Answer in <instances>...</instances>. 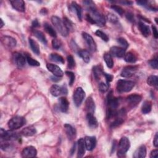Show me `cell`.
<instances>
[{
  "label": "cell",
  "mask_w": 158,
  "mask_h": 158,
  "mask_svg": "<svg viewBox=\"0 0 158 158\" xmlns=\"http://www.w3.org/2000/svg\"><path fill=\"white\" fill-rule=\"evenodd\" d=\"M2 42L6 47L10 48L15 47L17 44V41L15 38L7 35L2 37Z\"/></svg>",
  "instance_id": "cell-20"
},
{
  "label": "cell",
  "mask_w": 158,
  "mask_h": 158,
  "mask_svg": "<svg viewBox=\"0 0 158 158\" xmlns=\"http://www.w3.org/2000/svg\"><path fill=\"white\" fill-rule=\"evenodd\" d=\"M62 46V43L58 39L54 38L52 40V47L55 50H59Z\"/></svg>",
  "instance_id": "cell-46"
},
{
  "label": "cell",
  "mask_w": 158,
  "mask_h": 158,
  "mask_svg": "<svg viewBox=\"0 0 158 158\" xmlns=\"http://www.w3.org/2000/svg\"><path fill=\"white\" fill-rule=\"evenodd\" d=\"M76 148H77V144L75 143V144L73 145V146H72V148H71V155H72V154L75 153V149H76Z\"/></svg>",
  "instance_id": "cell-57"
},
{
  "label": "cell",
  "mask_w": 158,
  "mask_h": 158,
  "mask_svg": "<svg viewBox=\"0 0 158 158\" xmlns=\"http://www.w3.org/2000/svg\"><path fill=\"white\" fill-rule=\"evenodd\" d=\"M146 156V148L145 145L140 146L135 151L133 157L135 158H144Z\"/></svg>",
  "instance_id": "cell-27"
},
{
  "label": "cell",
  "mask_w": 158,
  "mask_h": 158,
  "mask_svg": "<svg viewBox=\"0 0 158 158\" xmlns=\"http://www.w3.org/2000/svg\"><path fill=\"white\" fill-rule=\"evenodd\" d=\"M120 3L125 5H130L133 3L132 2H128V1H123V2H121Z\"/></svg>",
  "instance_id": "cell-58"
},
{
  "label": "cell",
  "mask_w": 158,
  "mask_h": 158,
  "mask_svg": "<svg viewBox=\"0 0 158 158\" xmlns=\"http://www.w3.org/2000/svg\"><path fill=\"white\" fill-rule=\"evenodd\" d=\"M12 58L15 64L19 67V68H23V67L26 65V63L27 61L26 55H23L21 53L16 52L13 53Z\"/></svg>",
  "instance_id": "cell-10"
},
{
  "label": "cell",
  "mask_w": 158,
  "mask_h": 158,
  "mask_svg": "<svg viewBox=\"0 0 158 158\" xmlns=\"http://www.w3.org/2000/svg\"><path fill=\"white\" fill-rule=\"evenodd\" d=\"M26 124V119L22 116H16L10 119L8 123V127L11 130H17L23 127Z\"/></svg>",
  "instance_id": "cell-5"
},
{
  "label": "cell",
  "mask_w": 158,
  "mask_h": 158,
  "mask_svg": "<svg viewBox=\"0 0 158 158\" xmlns=\"http://www.w3.org/2000/svg\"><path fill=\"white\" fill-rule=\"evenodd\" d=\"M142 97L137 94H133L127 97L126 100L127 103L131 107L136 106L141 101H142Z\"/></svg>",
  "instance_id": "cell-17"
},
{
  "label": "cell",
  "mask_w": 158,
  "mask_h": 158,
  "mask_svg": "<svg viewBox=\"0 0 158 158\" xmlns=\"http://www.w3.org/2000/svg\"><path fill=\"white\" fill-rule=\"evenodd\" d=\"M84 140L86 149L88 151H92L95 149L97 145V139L95 137L88 136L86 137Z\"/></svg>",
  "instance_id": "cell-15"
},
{
  "label": "cell",
  "mask_w": 158,
  "mask_h": 158,
  "mask_svg": "<svg viewBox=\"0 0 158 158\" xmlns=\"http://www.w3.org/2000/svg\"><path fill=\"white\" fill-rule=\"evenodd\" d=\"M67 64H68V67L69 69H74L75 67V61L72 56L69 55L67 57Z\"/></svg>",
  "instance_id": "cell-41"
},
{
  "label": "cell",
  "mask_w": 158,
  "mask_h": 158,
  "mask_svg": "<svg viewBox=\"0 0 158 158\" xmlns=\"http://www.w3.org/2000/svg\"><path fill=\"white\" fill-rule=\"evenodd\" d=\"M26 57L27 61L28 64L30 65H31V66H36V67H38V66L40 65V63L38 61H37V60L33 59L30 55L26 54Z\"/></svg>",
  "instance_id": "cell-39"
},
{
  "label": "cell",
  "mask_w": 158,
  "mask_h": 158,
  "mask_svg": "<svg viewBox=\"0 0 158 158\" xmlns=\"http://www.w3.org/2000/svg\"><path fill=\"white\" fill-rule=\"evenodd\" d=\"M71 7H72V9L75 11L77 16V17L78 19L80 20H82V8L81 7L75 2H72V4H71Z\"/></svg>",
  "instance_id": "cell-33"
},
{
  "label": "cell",
  "mask_w": 158,
  "mask_h": 158,
  "mask_svg": "<svg viewBox=\"0 0 158 158\" xmlns=\"http://www.w3.org/2000/svg\"><path fill=\"white\" fill-rule=\"evenodd\" d=\"M118 106L119 100L112 95V91H111L107 96L106 116L108 119L118 117V111L117 109Z\"/></svg>",
  "instance_id": "cell-1"
},
{
  "label": "cell",
  "mask_w": 158,
  "mask_h": 158,
  "mask_svg": "<svg viewBox=\"0 0 158 158\" xmlns=\"http://www.w3.org/2000/svg\"><path fill=\"white\" fill-rule=\"evenodd\" d=\"M139 29L144 37H147L149 36V35L151 33V30H150L149 27L148 26L146 25L144 22H143L142 21L139 22Z\"/></svg>",
  "instance_id": "cell-26"
},
{
  "label": "cell",
  "mask_w": 158,
  "mask_h": 158,
  "mask_svg": "<svg viewBox=\"0 0 158 158\" xmlns=\"http://www.w3.org/2000/svg\"><path fill=\"white\" fill-rule=\"evenodd\" d=\"M0 138L1 141H11L19 139V136L16 133H14L12 131H7L3 128L0 130Z\"/></svg>",
  "instance_id": "cell-7"
},
{
  "label": "cell",
  "mask_w": 158,
  "mask_h": 158,
  "mask_svg": "<svg viewBox=\"0 0 158 158\" xmlns=\"http://www.w3.org/2000/svg\"><path fill=\"white\" fill-rule=\"evenodd\" d=\"M124 60L128 63H135L137 61V58L132 52L126 53L124 56Z\"/></svg>",
  "instance_id": "cell-35"
},
{
  "label": "cell",
  "mask_w": 158,
  "mask_h": 158,
  "mask_svg": "<svg viewBox=\"0 0 158 158\" xmlns=\"http://www.w3.org/2000/svg\"><path fill=\"white\" fill-rule=\"evenodd\" d=\"M152 30H153V36H154V38L157 39V38H158V32H157V28H156L154 26H152Z\"/></svg>",
  "instance_id": "cell-54"
},
{
  "label": "cell",
  "mask_w": 158,
  "mask_h": 158,
  "mask_svg": "<svg viewBox=\"0 0 158 158\" xmlns=\"http://www.w3.org/2000/svg\"><path fill=\"white\" fill-rule=\"evenodd\" d=\"M77 145H78L77 157L81 158V157H82L84 156V154L85 153V149H86L84 139H83V138L80 139L78 140Z\"/></svg>",
  "instance_id": "cell-23"
},
{
  "label": "cell",
  "mask_w": 158,
  "mask_h": 158,
  "mask_svg": "<svg viewBox=\"0 0 158 158\" xmlns=\"http://www.w3.org/2000/svg\"><path fill=\"white\" fill-rule=\"evenodd\" d=\"M149 65L152 67L154 69H157L158 67V61H157V58H156L154 59H153L150 61H148Z\"/></svg>",
  "instance_id": "cell-50"
},
{
  "label": "cell",
  "mask_w": 158,
  "mask_h": 158,
  "mask_svg": "<svg viewBox=\"0 0 158 158\" xmlns=\"http://www.w3.org/2000/svg\"><path fill=\"white\" fill-rule=\"evenodd\" d=\"M103 75H104L105 77V79H106V83L107 84H109V83L112 80V79H113V78H114L113 75H112L109 74H106V73H105L104 72L103 73Z\"/></svg>",
  "instance_id": "cell-51"
},
{
  "label": "cell",
  "mask_w": 158,
  "mask_h": 158,
  "mask_svg": "<svg viewBox=\"0 0 158 158\" xmlns=\"http://www.w3.org/2000/svg\"><path fill=\"white\" fill-rule=\"evenodd\" d=\"M50 58L51 61L58 62V63H60V64H64V62H65L63 57L56 53L51 54L50 56Z\"/></svg>",
  "instance_id": "cell-38"
},
{
  "label": "cell",
  "mask_w": 158,
  "mask_h": 158,
  "mask_svg": "<svg viewBox=\"0 0 158 158\" xmlns=\"http://www.w3.org/2000/svg\"><path fill=\"white\" fill-rule=\"evenodd\" d=\"M21 135L25 137H32L37 133V130L35 127L32 125L28 126L24 128L20 132Z\"/></svg>",
  "instance_id": "cell-24"
},
{
  "label": "cell",
  "mask_w": 158,
  "mask_h": 158,
  "mask_svg": "<svg viewBox=\"0 0 158 158\" xmlns=\"http://www.w3.org/2000/svg\"><path fill=\"white\" fill-rule=\"evenodd\" d=\"M157 155H158V150L154 149L153 151H152L150 153V157L151 158H157Z\"/></svg>",
  "instance_id": "cell-53"
},
{
  "label": "cell",
  "mask_w": 158,
  "mask_h": 158,
  "mask_svg": "<svg viewBox=\"0 0 158 158\" xmlns=\"http://www.w3.org/2000/svg\"><path fill=\"white\" fill-rule=\"evenodd\" d=\"M0 21H1V26H0V28H2V27L4 26L5 24H4V22H3V19H0Z\"/></svg>",
  "instance_id": "cell-59"
},
{
  "label": "cell",
  "mask_w": 158,
  "mask_h": 158,
  "mask_svg": "<svg viewBox=\"0 0 158 158\" xmlns=\"http://www.w3.org/2000/svg\"><path fill=\"white\" fill-rule=\"evenodd\" d=\"M21 154L22 157H34L37 154V151L33 146H27L22 150Z\"/></svg>",
  "instance_id": "cell-16"
},
{
  "label": "cell",
  "mask_w": 158,
  "mask_h": 158,
  "mask_svg": "<svg viewBox=\"0 0 158 158\" xmlns=\"http://www.w3.org/2000/svg\"><path fill=\"white\" fill-rule=\"evenodd\" d=\"M124 120L122 118H116V119L111 124L110 127L112 128L118 127V126H119L121 124H122L124 123Z\"/></svg>",
  "instance_id": "cell-40"
},
{
  "label": "cell",
  "mask_w": 158,
  "mask_h": 158,
  "mask_svg": "<svg viewBox=\"0 0 158 158\" xmlns=\"http://www.w3.org/2000/svg\"><path fill=\"white\" fill-rule=\"evenodd\" d=\"M109 88V85L107 83L101 82L99 85V90L101 93H106Z\"/></svg>",
  "instance_id": "cell-45"
},
{
  "label": "cell",
  "mask_w": 158,
  "mask_h": 158,
  "mask_svg": "<svg viewBox=\"0 0 158 158\" xmlns=\"http://www.w3.org/2000/svg\"><path fill=\"white\" fill-rule=\"evenodd\" d=\"M10 3L15 10L20 12H25V2L23 0H12V1H10Z\"/></svg>",
  "instance_id": "cell-14"
},
{
  "label": "cell",
  "mask_w": 158,
  "mask_h": 158,
  "mask_svg": "<svg viewBox=\"0 0 158 158\" xmlns=\"http://www.w3.org/2000/svg\"><path fill=\"white\" fill-rule=\"evenodd\" d=\"M126 50L118 47H112L110 49V54L111 56H113L119 58H124Z\"/></svg>",
  "instance_id": "cell-18"
},
{
  "label": "cell",
  "mask_w": 158,
  "mask_h": 158,
  "mask_svg": "<svg viewBox=\"0 0 158 158\" xmlns=\"http://www.w3.org/2000/svg\"><path fill=\"white\" fill-rule=\"evenodd\" d=\"M64 128L68 139L70 140H74L76 137V133H77L75 128L73 127L71 125L68 124H65L64 125Z\"/></svg>",
  "instance_id": "cell-19"
},
{
  "label": "cell",
  "mask_w": 158,
  "mask_h": 158,
  "mask_svg": "<svg viewBox=\"0 0 158 158\" xmlns=\"http://www.w3.org/2000/svg\"><path fill=\"white\" fill-rule=\"evenodd\" d=\"M111 8L112 9H113L114 11H116L121 16H122L124 14V11L121 6H117V5H112L111 6Z\"/></svg>",
  "instance_id": "cell-48"
},
{
  "label": "cell",
  "mask_w": 158,
  "mask_h": 158,
  "mask_svg": "<svg viewBox=\"0 0 158 158\" xmlns=\"http://www.w3.org/2000/svg\"><path fill=\"white\" fill-rule=\"evenodd\" d=\"M51 20L52 24L54 26L55 29L59 32V33H61L62 36L65 37L68 35L69 32L66 28L64 23V21L62 19H61L58 16H53L51 17Z\"/></svg>",
  "instance_id": "cell-3"
},
{
  "label": "cell",
  "mask_w": 158,
  "mask_h": 158,
  "mask_svg": "<svg viewBox=\"0 0 158 158\" xmlns=\"http://www.w3.org/2000/svg\"><path fill=\"white\" fill-rule=\"evenodd\" d=\"M153 145L156 148L158 147V134H157V133H156L155 136H154V139L153 140Z\"/></svg>",
  "instance_id": "cell-55"
},
{
  "label": "cell",
  "mask_w": 158,
  "mask_h": 158,
  "mask_svg": "<svg viewBox=\"0 0 158 158\" xmlns=\"http://www.w3.org/2000/svg\"><path fill=\"white\" fill-rule=\"evenodd\" d=\"M29 42L30 48L32 50V51L37 55H39L40 53V47L38 43L33 39L30 38L29 39Z\"/></svg>",
  "instance_id": "cell-28"
},
{
  "label": "cell",
  "mask_w": 158,
  "mask_h": 158,
  "mask_svg": "<svg viewBox=\"0 0 158 158\" xmlns=\"http://www.w3.org/2000/svg\"><path fill=\"white\" fill-rule=\"evenodd\" d=\"M63 21H64V23L66 28L67 29V30H69V32L73 31L74 28H73V24L72 23V22L66 17L64 18Z\"/></svg>",
  "instance_id": "cell-42"
},
{
  "label": "cell",
  "mask_w": 158,
  "mask_h": 158,
  "mask_svg": "<svg viewBox=\"0 0 158 158\" xmlns=\"http://www.w3.org/2000/svg\"><path fill=\"white\" fill-rule=\"evenodd\" d=\"M79 56L83 60V61L86 63H88L90 61V55L88 51L82 50H79L78 52Z\"/></svg>",
  "instance_id": "cell-32"
},
{
  "label": "cell",
  "mask_w": 158,
  "mask_h": 158,
  "mask_svg": "<svg viewBox=\"0 0 158 158\" xmlns=\"http://www.w3.org/2000/svg\"><path fill=\"white\" fill-rule=\"evenodd\" d=\"M152 104L149 101H145L142 106V112L143 114H146L151 111Z\"/></svg>",
  "instance_id": "cell-31"
},
{
  "label": "cell",
  "mask_w": 158,
  "mask_h": 158,
  "mask_svg": "<svg viewBox=\"0 0 158 158\" xmlns=\"http://www.w3.org/2000/svg\"><path fill=\"white\" fill-rule=\"evenodd\" d=\"M33 33L34 34V35L41 42L43 43L44 44H47V40L46 37L44 35V33L38 30H33Z\"/></svg>",
  "instance_id": "cell-29"
},
{
  "label": "cell",
  "mask_w": 158,
  "mask_h": 158,
  "mask_svg": "<svg viewBox=\"0 0 158 158\" xmlns=\"http://www.w3.org/2000/svg\"><path fill=\"white\" fill-rule=\"evenodd\" d=\"M95 35L98 37H99L100 38H101L103 41L107 42L109 41V37L105 33H104L103 32H102L101 30H98L96 31L95 32Z\"/></svg>",
  "instance_id": "cell-44"
},
{
  "label": "cell",
  "mask_w": 158,
  "mask_h": 158,
  "mask_svg": "<svg viewBox=\"0 0 158 158\" xmlns=\"http://www.w3.org/2000/svg\"><path fill=\"white\" fill-rule=\"evenodd\" d=\"M82 37L84 40L85 41L86 43L87 44L90 50L92 51V52H95L97 50V43L93 40V37L86 32L82 33Z\"/></svg>",
  "instance_id": "cell-9"
},
{
  "label": "cell",
  "mask_w": 158,
  "mask_h": 158,
  "mask_svg": "<svg viewBox=\"0 0 158 158\" xmlns=\"http://www.w3.org/2000/svg\"><path fill=\"white\" fill-rule=\"evenodd\" d=\"M59 108L61 112H67L69 109V103L67 100V99L65 97H61L59 100Z\"/></svg>",
  "instance_id": "cell-25"
},
{
  "label": "cell",
  "mask_w": 158,
  "mask_h": 158,
  "mask_svg": "<svg viewBox=\"0 0 158 158\" xmlns=\"http://www.w3.org/2000/svg\"><path fill=\"white\" fill-rule=\"evenodd\" d=\"M104 61H105L107 67H109V68H110V69L113 67L114 61H113L112 57L110 53H105L104 54Z\"/></svg>",
  "instance_id": "cell-34"
},
{
  "label": "cell",
  "mask_w": 158,
  "mask_h": 158,
  "mask_svg": "<svg viewBox=\"0 0 158 158\" xmlns=\"http://www.w3.org/2000/svg\"><path fill=\"white\" fill-rule=\"evenodd\" d=\"M47 67L48 70L53 74V75L57 77H61L64 75V72L60 67L53 64H47Z\"/></svg>",
  "instance_id": "cell-13"
},
{
  "label": "cell",
  "mask_w": 158,
  "mask_h": 158,
  "mask_svg": "<svg viewBox=\"0 0 158 158\" xmlns=\"http://www.w3.org/2000/svg\"><path fill=\"white\" fill-rule=\"evenodd\" d=\"M147 83L151 86L157 88L158 77L156 75H151L147 79Z\"/></svg>",
  "instance_id": "cell-37"
},
{
  "label": "cell",
  "mask_w": 158,
  "mask_h": 158,
  "mask_svg": "<svg viewBox=\"0 0 158 158\" xmlns=\"http://www.w3.org/2000/svg\"><path fill=\"white\" fill-rule=\"evenodd\" d=\"M118 42L121 45V46L123 47V48H124V49H125V50H126V49L128 47V46H129L128 43L127 41L125 38H122V37L119 38L118 39Z\"/></svg>",
  "instance_id": "cell-47"
},
{
  "label": "cell",
  "mask_w": 158,
  "mask_h": 158,
  "mask_svg": "<svg viewBox=\"0 0 158 158\" xmlns=\"http://www.w3.org/2000/svg\"><path fill=\"white\" fill-rule=\"evenodd\" d=\"M126 18L128 20H129L131 22H135V19H134V16L132 12H127L125 15Z\"/></svg>",
  "instance_id": "cell-52"
},
{
  "label": "cell",
  "mask_w": 158,
  "mask_h": 158,
  "mask_svg": "<svg viewBox=\"0 0 158 158\" xmlns=\"http://www.w3.org/2000/svg\"><path fill=\"white\" fill-rule=\"evenodd\" d=\"M65 74L69 77V85L71 86H72L73 85V83L75 82V76L74 73L71 72V71H66L65 72Z\"/></svg>",
  "instance_id": "cell-49"
},
{
  "label": "cell",
  "mask_w": 158,
  "mask_h": 158,
  "mask_svg": "<svg viewBox=\"0 0 158 158\" xmlns=\"http://www.w3.org/2000/svg\"><path fill=\"white\" fill-rule=\"evenodd\" d=\"M138 71V67L133 66V65H128L122 69L121 75L124 78H130L133 77L135 74L137 73Z\"/></svg>",
  "instance_id": "cell-11"
},
{
  "label": "cell",
  "mask_w": 158,
  "mask_h": 158,
  "mask_svg": "<svg viewBox=\"0 0 158 158\" xmlns=\"http://www.w3.org/2000/svg\"><path fill=\"white\" fill-rule=\"evenodd\" d=\"M95 101H93V98L92 97H88L85 102V109L87 111L88 113L90 114H94L95 111Z\"/></svg>",
  "instance_id": "cell-22"
},
{
  "label": "cell",
  "mask_w": 158,
  "mask_h": 158,
  "mask_svg": "<svg viewBox=\"0 0 158 158\" xmlns=\"http://www.w3.org/2000/svg\"><path fill=\"white\" fill-rule=\"evenodd\" d=\"M85 97V92L81 87H78L73 95V100L77 107H79Z\"/></svg>",
  "instance_id": "cell-8"
},
{
  "label": "cell",
  "mask_w": 158,
  "mask_h": 158,
  "mask_svg": "<svg viewBox=\"0 0 158 158\" xmlns=\"http://www.w3.org/2000/svg\"><path fill=\"white\" fill-rule=\"evenodd\" d=\"M86 119L89 127L95 129L98 127V122L93 114L88 113L86 116Z\"/></svg>",
  "instance_id": "cell-21"
},
{
  "label": "cell",
  "mask_w": 158,
  "mask_h": 158,
  "mask_svg": "<svg viewBox=\"0 0 158 158\" xmlns=\"http://www.w3.org/2000/svg\"><path fill=\"white\" fill-rule=\"evenodd\" d=\"M130 147V142L129 139L126 137L121 139L119 143V148L118 151V156L119 157L124 156L128 151Z\"/></svg>",
  "instance_id": "cell-6"
},
{
  "label": "cell",
  "mask_w": 158,
  "mask_h": 158,
  "mask_svg": "<svg viewBox=\"0 0 158 158\" xmlns=\"http://www.w3.org/2000/svg\"><path fill=\"white\" fill-rule=\"evenodd\" d=\"M107 19L109 20V21L111 22V23L113 24H117L119 22L118 18L115 15L111 13H109L107 14Z\"/></svg>",
  "instance_id": "cell-43"
},
{
  "label": "cell",
  "mask_w": 158,
  "mask_h": 158,
  "mask_svg": "<svg viewBox=\"0 0 158 158\" xmlns=\"http://www.w3.org/2000/svg\"><path fill=\"white\" fill-rule=\"evenodd\" d=\"M50 93L54 97H59L61 95H67V89L65 86H61L58 85H53L50 88Z\"/></svg>",
  "instance_id": "cell-12"
},
{
  "label": "cell",
  "mask_w": 158,
  "mask_h": 158,
  "mask_svg": "<svg viewBox=\"0 0 158 158\" xmlns=\"http://www.w3.org/2000/svg\"><path fill=\"white\" fill-rule=\"evenodd\" d=\"M90 13L86 14V19L92 24L97 25L100 27H103L106 24V18L101 12H98L95 8L90 9Z\"/></svg>",
  "instance_id": "cell-2"
},
{
  "label": "cell",
  "mask_w": 158,
  "mask_h": 158,
  "mask_svg": "<svg viewBox=\"0 0 158 158\" xmlns=\"http://www.w3.org/2000/svg\"><path fill=\"white\" fill-rule=\"evenodd\" d=\"M44 29L45 31H46L51 37H53L54 38H56L57 37V33H56V30L48 23H45L44 24Z\"/></svg>",
  "instance_id": "cell-36"
},
{
  "label": "cell",
  "mask_w": 158,
  "mask_h": 158,
  "mask_svg": "<svg viewBox=\"0 0 158 158\" xmlns=\"http://www.w3.org/2000/svg\"><path fill=\"white\" fill-rule=\"evenodd\" d=\"M135 86V82L131 80H119L117 83V90L119 93H127L130 92Z\"/></svg>",
  "instance_id": "cell-4"
},
{
  "label": "cell",
  "mask_w": 158,
  "mask_h": 158,
  "mask_svg": "<svg viewBox=\"0 0 158 158\" xmlns=\"http://www.w3.org/2000/svg\"><path fill=\"white\" fill-rule=\"evenodd\" d=\"M32 25L33 28H37V27H40V23H39V22H38V20L37 19L33 20V21L32 22Z\"/></svg>",
  "instance_id": "cell-56"
},
{
  "label": "cell",
  "mask_w": 158,
  "mask_h": 158,
  "mask_svg": "<svg viewBox=\"0 0 158 158\" xmlns=\"http://www.w3.org/2000/svg\"><path fill=\"white\" fill-rule=\"evenodd\" d=\"M93 73L95 78L97 80H100L101 75H103V69L100 65H96L93 67Z\"/></svg>",
  "instance_id": "cell-30"
}]
</instances>
